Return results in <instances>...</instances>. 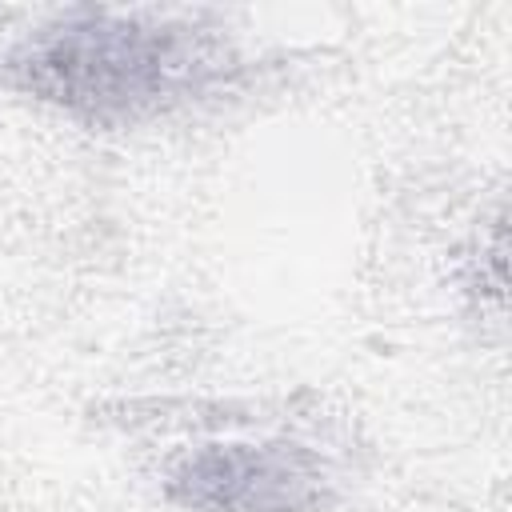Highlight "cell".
Returning a JSON list of instances; mask_svg holds the SVG:
<instances>
[{
  "mask_svg": "<svg viewBox=\"0 0 512 512\" xmlns=\"http://www.w3.org/2000/svg\"><path fill=\"white\" fill-rule=\"evenodd\" d=\"M240 52L204 12L76 8L8 48L0 84L92 128H132L228 88Z\"/></svg>",
  "mask_w": 512,
  "mask_h": 512,
  "instance_id": "1",
  "label": "cell"
},
{
  "mask_svg": "<svg viewBox=\"0 0 512 512\" xmlns=\"http://www.w3.org/2000/svg\"><path fill=\"white\" fill-rule=\"evenodd\" d=\"M164 500L184 512H332L336 476L296 440H212L168 464Z\"/></svg>",
  "mask_w": 512,
  "mask_h": 512,
  "instance_id": "2",
  "label": "cell"
}]
</instances>
